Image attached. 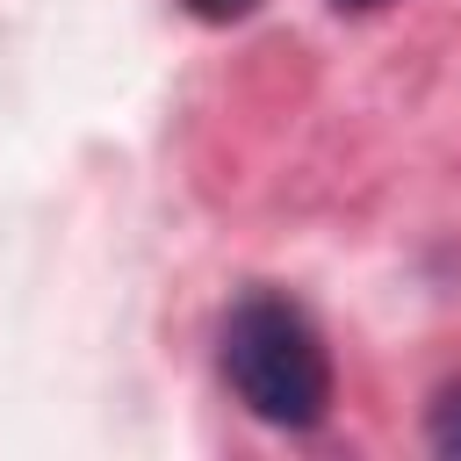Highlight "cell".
<instances>
[{
    "label": "cell",
    "instance_id": "7a4b0ae2",
    "mask_svg": "<svg viewBox=\"0 0 461 461\" xmlns=\"http://www.w3.org/2000/svg\"><path fill=\"white\" fill-rule=\"evenodd\" d=\"M425 439H432V454L461 461V382H447V389L432 396V411H425Z\"/></svg>",
    "mask_w": 461,
    "mask_h": 461
},
{
    "label": "cell",
    "instance_id": "277c9868",
    "mask_svg": "<svg viewBox=\"0 0 461 461\" xmlns=\"http://www.w3.org/2000/svg\"><path fill=\"white\" fill-rule=\"evenodd\" d=\"M339 14H367V7H389V0H331Z\"/></svg>",
    "mask_w": 461,
    "mask_h": 461
},
{
    "label": "cell",
    "instance_id": "6da1fadb",
    "mask_svg": "<svg viewBox=\"0 0 461 461\" xmlns=\"http://www.w3.org/2000/svg\"><path fill=\"white\" fill-rule=\"evenodd\" d=\"M223 382L230 396L274 425V432H310L331 411V353L303 303L274 288H245L223 317Z\"/></svg>",
    "mask_w": 461,
    "mask_h": 461
},
{
    "label": "cell",
    "instance_id": "3957f363",
    "mask_svg": "<svg viewBox=\"0 0 461 461\" xmlns=\"http://www.w3.org/2000/svg\"><path fill=\"white\" fill-rule=\"evenodd\" d=\"M187 14H202V22H245L259 0H180Z\"/></svg>",
    "mask_w": 461,
    "mask_h": 461
}]
</instances>
